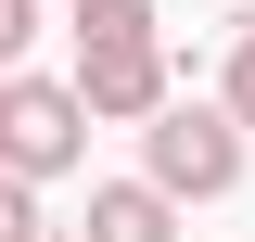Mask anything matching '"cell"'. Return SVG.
I'll use <instances>...</instances> for the list:
<instances>
[{
    "label": "cell",
    "mask_w": 255,
    "mask_h": 242,
    "mask_svg": "<svg viewBox=\"0 0 255 242\" xmlns=\"http://www.w3.org/2000/svg\"><path fill=\"white\" fill-rule=\"evenodd\" d=\"M140 179H153L166 204H217V191L243 179V127H230L217 102H179L166 90L153 115H140Z\"/></svg>",
    "instance_id": "1"
},
{
    "label": "cell",
    "mask_w": 255,
    "mask_h": 242,
    "mask_svg": "<svg viewBox=\"0 0 255 242\" xmlns=\"http://www.w3.org/2000/svg\"><path fill=\"white\" fill-rule=\"evenodd\" d=\"M77 153H90V102L64 90V77H26V64H13V77H0V166H13V179H64Z\"/></svg>",
    "instance_id": "2"
},
{
    "label": "cell",
    "mask_w": 255,
    "mask_h": 242,
    "mask_svg": "<svg viewBox=\"0 0 255 242\" xmlns=\"http://www.w3.org/2000/svg\"><path fill=\"white\" fill-rule=\"evenodd\" d=\"M64 90L90 102V127H140L166 90H179V64H166V38H90Z\"/></svg>",
    "instance_id": "3"
},
{
    "label": "cell",
    "mask_w": 255,
    "mask_h": 242,
    "mask_svg": "<svg viewBox=\"0 0 255 242\" xmlns=\"http://www.w3.org/2000/svg\"><path fill=\"white\" fill-rule=\"evenodd\" d=\"M90 242H179V204L153 179H102L90 191Z\"/></svg>",
    "instance_id": "4"
},
{
    "label": "cell",
    "mask_w": 255,
    "mask_h": 242,
    "mask_svg": "<svg viewBox=\"0 0 255 242\" xmlns=\"http://www.w3.org/2000/svg\"><path fill=\"white\" fill-rule=\"evenodd\" d=\"M166 13L153 0H77V51H90V38H153Z\"/></svg>",
    "instance_id": "5"
},
{
    "label": "cell",
    "mask_w": 255,
    "mask_h": 242,
    "mask_svg": "<svg viewBox=\"0 0 255 242\" xmlns=\"http://www.w3.org/2000/svg\"><path fill=\"white\" fill-rule=\"evenodd\" d=\"M217 115H230V127H243V140H255V26L230 38V77H217Z\"/></svg>",
    "instance_id": "6"
},
{
    "label": "cell",
    "mask_w": 255,
    "mask_h": 242,
    "mask_svg": "<svg viewBox=\"0 0 255 242\" xmlns=\"http://www.w3.org/2000/svg\"><path fill=\"white\" fill-rule=\"evenodd\" d=\"M0 242H38V179H13V166H0Z\"/></svg>",
    "instance_id": "7"
},
{
    "label": "cell",
    "mask_w": 255,
    "mask_h": 242,
    "mask_svg": "<svg viewBox=\"0 0 255 242\" xmlns=\"http://www.w3.org/2000/svg\"><path fill=\"white\" fill-rule=\"evenodd\" d=\"M26 38H38V0H0V77L26 64Z\"/></svg>",
    "instance_id": "8"
}]
</instances>
